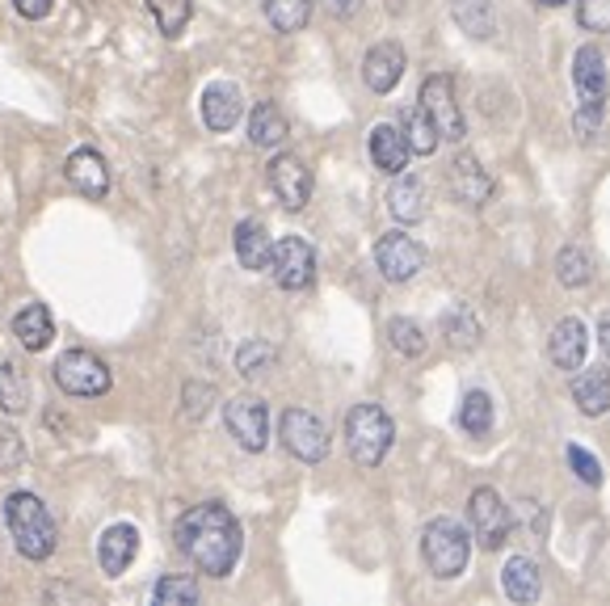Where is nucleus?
I'll list each match as a JSON object with an SVG mask.
<instances>
[{
  "label": "nucleus",
  "mask_w": 610,
  "mask_h": 606,
  "mask_svg": "<svg viewBox=\"0 0 610 606\" xmlns=\"http://www.w3.org/2000/svg\"><path fill=\"white\" fill-rule=\"evenodd\" d=\"M450 194H455L464 207H489V198H493V177H489V168L480 165L472 152H459V156L450 161Z\"/></svg>",
  "instance_id": "15"
},
{
  "label": "nucleus",
  "mask_w": 610,
  "mask_h": 606,
  "mask_svg": "<svg viewBox=\"0 0 610 606\" xmlns=\"http://www.w3.org/2000/svg\"><path fill=\"white\" fill-rule=\"evenodd\" d=\"M585 350H589V333H585V325L577 316H564L552 329V337H548V354H552V362L555 366H564V371H582Z\"/></svg>",
  "instance_id": "20"
},
{
  "label": "nucleus",
  "mask_w": 610,
  "mask_h": 606,
  "mask_svg": "<svg viewBox=\"0 0 610 606\" xmlns=\"http://www.w3.org/2000/svg\"><path fill=\"white\" fill-rule=\"evenodd\" d=\"M68 182L84 194V198H106L110 194V168H106V156L102 152H93V148H77L72 156H68Z\"/></svg>",
  "instance_id": "18"
},
{
  "label": "nucleus",
  "mask_w": 610,
  "mask_h": 606,
  "mask_svg": "<svg viewBox=\"0 0 610 606\" xmlns=\"http://www.w3.org/2000/svg\"><path fill=\"white\" fill-rule=\"evenodd\" d=\"M388 211H391V220H400V223L425 220V182L413 177V173H404V177L391 186Z\"/></svg>",
  "instance_id": "25"
},
{
  "label": "nucleus",
  "mask_w": 610,
  "mask_h": 606,
  "mask_svg": "<svg viewBox=\"0 0 610 606\" xmlns=\"http://www.w3.org/2000/svg\"><path fill=\"white\" fill-rule=\"evenodd\" d=\"M156 606H195L198 603V585L195 578H161L152 590Z\"/></svg>",
  "instance_id": "37"
},
{
  "label": "nucleus",
  "mask_w": 610,
  "mask_h": 606,
  "mask_svg": "<svg viewBox=\"0 0 610 606\" xmlns=\"http://www.w3.org/2000/svg\"><path fill=\"white\" fill-rule=\"evenodd\" d=\"M577 22L589 34H610V0H577Z\"/></svg>",
  "instance_id": "38"
},
{
  "label": "nucleus",
  "mask_w": 610,
  "mask_h": 606,
  "mask_svg": "<svg viewBox=\"0 0 610 606\" xmlns=\"http://www.w3.org/2000/svg\"><path fill=\"white\" fill-rule=\"evenodd\" d=\"M223 426H227V434L241 442L245 451H266V442H270V409H266V400H257V396H236V400H227V409H223Z\"/></svg>",
  "instance_id": "8"
},
{
  "label": "nucleus",
  "mask_w": 610,
  "mask_h": 606,
  "mask_svg": "<svg viewBox=\"0 0 610 606\" xmlns=\"http://www.w3.org/2000/svg\"><path fill=\"white\" fill-rule=\"evenodd\" d=\"M468 518H472V531H476V544L480 548H501L505 544V535H509V505L501 501L497 489H476L472 501H468Z\"/></svg>",
  "instance_id": "11"
},
{
  "label": "nucleus",
  "mask_w": 610,
  "mask_h": 606,
  "mask_svg": "<svg viewBox=\"0 0 610 606\" xmlns=\"http://www.w3.org/2000/svg\"><path fill=\"white\" fill-rule=\"evenodd\" d=\"M270 190L278 194V202L286 211H304L307 198H312V168L300 156L282 152V156L270 161Z\"/></svg>",
  "instance_id": "13"
},
{
  "label": "nucleus",
  "mask_w": 610,
  "mask_h": 606,
  "mask_svg": "<svg viewBox=\"0 0 610 606\" xmlns=\"http://www.w3.org/2000/svg\"><path fill=\"white\" fill-rule=\"evenodd\" d=\"M245 114V97L232 81H211L202 89V123L211 131H232Z\"/></svg>",
  "instance_id": "16"
},
{
  "label": "nucleus",
  "mask_w": 610,
  "mask_h": 606,
  "mask_svg": "<svg viewBox=\"0 0 610 606\" xmlns=\"http://www.w3.org/2000/svg\"><path fill=\"white\" fill-rule=\"evenodd\" d=\"M278 434H282V446L304 464H320L329 455V426L307 409H286Z\"/></svg>",
  "instance_id": "7"
},
{
  "label": "nucleus",
  "mask_w": 610,
  "mask_h": 606,
  "mask_svg": "<svg viewBox=\"0 0 610 606\" xmlns=\"http://www.w3.org/2000/svg\"><path fill=\"white\" fill-rule=\"evenodd\" d=\"M400 131H404V139H409V148H413L417 156H434V152H438V143H443L438 127H434V118L425 114L421 102L400 114Z\"/></svg>",
  "instance_id": "26"
},
{
  "label": "nucleus",
  "mask_w": 610,
  "mask_h": 606,
  "mask_svg": "<svg viewBox=\"0 0 610 606\" xmlns=\"http://www.w3.org/2000/svg\"><path fill=\"white\" fill-rule=\"evenodd\" d=\"M501 585H505L509 603H535L543 594V573L530 556H509L505 569H501Z\"/></svg>",
  "instance_id": "21"
},
{
  "label": "nucleus",
  "mask_w": 610,
  "mask_h": 606,
  "mask_svg": "<svg viewBox=\"0 0 610 606\" xmlns=\"http://www.w3.org/2000/svg\"><path fill=\"white\" fill-rule=\"evenodd\" d=\"M388 341H391V350L404 354V359H421V354H425V333H421V325L409 321V316H391Z\"/></svg>",
  "instance_id": "34"
},
{
  "label": "nucleus",
  "mask_w": 610,
  "mask_h": 606,
  "mask_svg": "<svg viewBox=\"0 0 610 606\" xmlns=\"http://www.w3.org/2000/svg\"><path fill=\"white\" fill-rule=\"evenodd\" d=\"M396 442V421L379 405H354L345 417V446L362 468H379Z\"/></svg>",
  "instance_id": "4"
},
{
  "label": "nucleus",
  "mask_w": 610,
  "mask_h": 606,
  "mask_svg": "<svg viewBox=\"0 0 610 606\" xmlns=\"http://www.w3.org/2000/svg\"><path fill=\"white\" fill-rule=\"evenodd\" d=\"M443 333L455 350H476V341H480L484 329H480V321H476V312L468 303H455L450 312H443Z\"/></svg>",
  "instance_id": "29"
},
{
  "label": "nucleus",
  "mask_w": 610,
  "mask_h": 606,
  "mask_svg": "<svg viewBox=\"0 0 610 606\" xmlns=\"http://www.w3.org/2000/svg\"><path fill=\"white\" fill-rule=\"evenodd\" d=\"M450 13H455V22L468 30L472 38H493V30H497V18H493L489 0H455Z\"/></svg>",
  "instance_id": "31"
},
{
  "label": "nucleus",
  "mask_w": 610,
  "mask_h": 606,
  "mask_svg": "<svg viewBox=\"0 0 610 606\" xmlns=\"http://www.w3.org/2000/svg\"><path fill=\"white\" fill-rule=\"evenodd\" d=\"M573 84H577V118H573V131L582 139L598 136L602 127V110H607V93H610V77H607V56L598 47H582L573 56Z\"/></svg>",
  "instance_id": "3"
},
{
  "label": "nucleus",
  "mask_w": 610,
  "mask_h": 606,
  "mask_svg": "<svg viewBox=\"0 0 610 606\" xmlns=\"http://www.w3.org/2000/svg\"><path fill=\"white\" fill-rule=\"evenodd\" d=\"M312 18V0H266V22L278 34H300Z\"/></svg>",
  "instance_id": "32"
},
{
  "label": "nucleus",
  "mask_w": 610,
  "mask_h": 606,
  "mask_svg": "<svg viewBox=\"0 0 610 606\" xmlns=\"http://www.w3.org/2000/svg\"><path fill=\"white\" fill-rule=\"evenodd\" d=\"M0 409L22 417L30 409V375L17 362H0Z\"/></svg>",
  "instance_id": "27"
},
{
  "label": "nucleus",
  "mask_w": 610,
  "mask_h": 606,
  "mask_svg": "<svg viewBox=\"0 0 610 606\" xmlns=\"http://www.w3.org/2000/svg\"><path fill=\"white\" fill-rule=\"evenodd\" d=\"M148 13L156 18L161 34L177 38L181 30L190 26V13H195V4H190V0H148Z\"/></svg>",
  "instance_id": "36"
},
{
  "label": "nucleus",
  "mask_w": 610,
  "mask_h": 606,
  "mask_svg": "<svg viewBox=\"0 0 610 606\" xmlns=\"http://www.w3.org/2000/svg\"><path fill=\"white\" fill-rule=\"evenodd\" d=\"M173 539H177L181 556L207 578H227L245 551V531L236 523V514L220 501H202L195 510H186L177 518Z\"/></svg>",
  "instance_id": "1"
},
{
  "label": "nucleus",
  "mask_w": 610,
  "mask_h": 606,
  "mask_svg": "<svg viewBox=\"0 0 610 606\" xmlns=\"http://www.w3.org/2000/svg\"><path fill=\"white\" fill-rule=\"evenodd\" d=\"M359 9H362V0H329V13L341 18V22H345V18H354Z\"/></svg>",
  "instance_id": "42"
},
{
  "label": "nucleus",
  "mask_w": 610,
  "mask_h": 606,
  "mask_svg": "<svg viewBox=\"0 0 610 606\" xmlns=\"http://www.w3.org/2000/svg\"><path fill=\"white\" fill-rule=\"evenodd\" d=\"M207 396H211V387H186V417L207 413V405H198V400H207Z\"/></svg>",
  "instance_id": "41"
},
{
  "label": "nucleus",
  "mask_w": 610,
  "mask_h": 606,
  "mask_svg": "<svg viewBox=\"0 0 610 606\" xmlns=\"http://www.w3.org/2000/svg\"><path fill=\"white\" fill-rule=\"evenodd\" d=\"M573 400L585 417H602L610 409V371L607 366H585L573 380Z\"/></svg>",
  "instance_id": "22"
},
{
  "label": "nucleus",
  "mask_w": 610,
  "mask_h": 606,
  "mask_svg": "<svg viewBox=\"0 0 610 606\" xmlns=\"http://www.w3.org/2000/svg\"><path fill=\"white\" fill-rule=\"evenodd\" d=\"M13 9H17L26 22H43V18L56 9V0H13Z\"/></svg>",
  "instance_id": "40"
},
{
  "label": "nucleus",
  "mask_w": 610,
  "mask_h": 606,
  "mask_svg": "<svg viewBox=\"0 0 610 606\" xmlns=\"http://www.w3.org/2000/svg\"><path fill=\"white\" fill-rule=\"evenodd\" d=\"M4 523L13 531V544L26 560H47L59 544V526L51 510L34 493H13L4 501Z\"/></svg>",
  "instance_id": "2"
},
{
  "label": "nucleus",
  "mask_w": 610,
  "mask_h": 606,
  "mask_svg": "<svg viewBox=\"0 0 610 606\" xmlns=\"http://www.w3.org/2000/svg\"><path fill=\"white\" fill-rule=\"evenodd\" d=\"M139 556V531L131 523H114L102 539H97V564L106 578H122Z\"/></svg>",
  "instance_id": "17"
},
{
  "label": "nucleus",
  "mask_w": 610,
  "mask_h": 606,
  "mask_svg": "<svg viewBox=\"0 0 610 606\" xmlns=\"http://www.w3.org/2000/svg\"><path fill=\"white\" fill-rule=\"evenodd\" d=\"M13 337H17L26 350H47L51 337H56V321H51L47 303H26V307L13 316Z\"/></svg>",
  "instance_id": "24"
},
{
  "label": "nucleus",
  "mask_w": 610,
  "mask_h": 606,
  "mask_svg": "<svg viewBox=\"0 0 610 606\" xmlns=\"http://www.w3.org/2000/svg\"><path fill=\"white\" fill-rule=\"evenodd\" d=\"M270 275L282 291H304L307 282L316 278V253L300 236H282L270 253Z\"/></svg>",
  "instance_id": "10"
},
{
  "label": "nucleus",
  "mask_w": 610,
  "mask_h": 606,
  "mask_svg": "<svg viewBox=\"0 0 610 606\" xmlns=\"http://www.w3.org/2000/svg\"><path fill=\"white\" fill-rule=\"evenodd\" d=\"M598 341H602V350H607V359H610V312L598 321Z\"/></svg>",
  "instance_id": "43"
},
{
  "label": "nucleus",
  "mask_w": 610,
  "mask_h": 606,
  "mask_svg": "<svg viewBox=\"0 0 610 606\" xmlns=\"http://www.w3.org/2000/svg\"><path fill=\"white\" fill-rule=\"evenodd\" d=\"M421 556H425V564H430L434 578L450 581L468 569L472 539H468V531L455 523V518H434V523L421 531Z\"/></svg>",
  "instance_id": "5"
},
{
  "label": "nucleus",
  "mask_w": 610,
  "mask_h": 606,
  "mask_svg": "<svg viewBox=\"0 0 610 606\" xmlns=\"http://www.w3.org/2000/svg\"><path fill=\"white\" fill-rule=\"evenodd\" d=\"M404 68H409V56L400 43H375L362 59V81L371 93H391L404 77Z\"/></svg>",
  "instance_id": "14"
},
{
  "label": "nucleus",
  "mask_w": 610,
  "mask_h": 606,
  "mask_svg": "<svg viewBox=\"0 0 610 606\" xmlns=\"http://www.w3.org/2000/svg\"><path fill=\"white\" fill-rule=\"evenodd\" d=\"M51 380L68 396H106L110 392V366L97 359V354H89V350H68L51 366Z\"/></svg>",
  "instance_id": "6"
},
{
  "label": "nucleus",
  "mask_w": 610,
  "mask_h": 606,
  "mask_svg": "<svg viewBox=\"0 0 610 606\" xmlns=\"http://www.w3.org/2000/svg\"><path fill=\"white\" fill-rule=\"evenodd\" d=\"M535 4H543V9H560V4H568V0H535Z\"/></svg>",
  "instance_id": "44"
},
{
  "label": "nucleus",
  "mask_w": 610,
  "mask_h": 606,
  "mask_svg": "<svg viewBox=\"0 0 610 606\" xmlns=\"http://www.w3.org/2000/svg\"><path fill=\"white\" fill-rule=\"evenodd\" d=\"M236 257H241V266L245 270H270V232H266V223L261 220H241L236 223Z\"/></svg>",
  "instance_id": "23"
},
{
  "label": "nucleus",
  "mask_w": 610,
  "mask_h": 606,
  "mask_svg": "<svg viewBox=\"0 0 610 606\" xmlns=\"http://www.w3.org/2000/svg\"><path fill=\"white\" fill-rule=\"evenodd\" d=\"M409 156H413V148H409V139H404V131H400L396 123H379V127L371 131V161H375L379 173L400 177V173L409 168Z\"/></svg>",
  "instance_id": "19"
},
{
  "label": "nucleus",
  "mask_w": 610,
  "mask_h": 606,
  "mask_svg": "<svg viewBox=\"0 0 610 606\" xmlns=\"http://www.w3.org/2000/svg\"><path fill=\"white\" fill-rule=\"evenodd\" d=\"M249 139L253 148H278L286 139V118H282V110H278L274 102H261L249 114Z\"/></svg>",
  "instance_id": "28"
},
{
  "label": "nucleus",
  "mask_w": 610,
  "mask_h": 606,
  "mask_svg": "<svg viewBox=\"0 0 610 606\" xmlns=\"http://www.w3.org/2000/svg\"><path fill=\"white\" fill-rule=\"evenodd\" d=\"M459 426H464L468 434H476V439H484V434L493 430V400H489V392H468V396H464Z\"/></svg>",
  "instance_id": "35"
},
{
  "label": "nucleus",
  "mask_w": 610,
  "mask_h": 606,
  "mask_svg": "<svg viewBox=\"0 0 610 606\" xmlns=\"http://www.w3.org/2000/svg\"><path fill=\"white\" fill-rule=\"evenodd\" d=\"M568 464L577 471V480H585V485H602V464H598L585 446H568Z\"/></svg>",
  "instance_id": "39"
},
{
  "label": "nucleus",
  "mask_w": 610,
  "mask_h": 606,
  "mask_svg": "<svg viewBox=\"0 0 610 606\" xmlns=\"http://www.w3.org/2000/svg\"><path fill=\"white\" fill-rule=\"evenodd\" d=\"M278 362V350L270 341H261V337H253L245 341L241 350H236V371L245 375V380H261V375H270Z\"/></svg>",
  "instance_id": "33"
},
{
  "label": "nucleus",
  "mask_w": 610,
  "mask_h": 606,
  "mask_svg": "<svg viewBox=\"0 0 610 606\" xmlns=\"http://www.w3.org/2000/svg\"><path fill=\"white\" fill-rule=\"evenodd\" d=\"M421 106H425V114L434 118V127H438V136L443 139L459 143V139L468 136L464 110H459V102H455V81H450L446 72L425 77V84H421Z\"/></svg>",
  "instance_id": "9"
},
{
  "label": "nucleus",
  "mask_w": 610,
  "mask_h": 606,
  "mask_svg": "<svg viewBox=\"0 0 610 606\" xmlns=\"http://www.w3.org/2000/svg\"><path fill=\"white\" fill-rule=\"evenodd\" d=\"M555 278H560V287H568V291H582L585 282L594 278V257H589L582 245L560 248V257H555Z\"/></svg>",
  "instance_id": "30"
},
{
  "label": "nucleus",
  "mask_w": 610,
  "mask_h": 606,
  "mask_svg": "<svg viewBox=\"0 0 610 606\" xmlns=\"http://www.w3.org/2000/svg\"><path fill=\"white\" fill-rule=\"evenodd\" d=\"M375 266L388 282H409V278L425 270V248L417 245L413 236H404V232H388L375 245Z\"/></svg>",
  "instance_id": "12"
}]
</instances>
